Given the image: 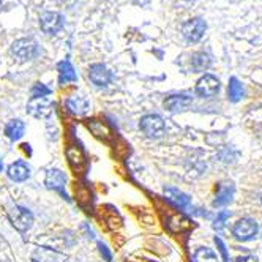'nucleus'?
I'll list each match as a JSON object with an SVG mask.
<instances>
[{
  "mask_svg": "<svg viewBox=\"0 0 262 262\" xmlns=\"http://www.w3.org/2000/svg\"><path fill=\"white\" fill-rule=\"evenodd\" d=\"M98 251H100V254H101V257H103L104 260L112 262V253L109 251V248L104 245L103 242H98Z\"/></svg>",
  "mask_w": 262,
  "mask_h": 262,
  "instance_id": "obj_27",
  "label": "nucleus"
},
{
  "mask_svg": "<svg viewBox=\"0 0 262 262\" xmlns=\"http://www.w3.org/2000/svg\"><path fill=\"white\" fill-rule=\"evenodd\" d=\"M81 229H82V231H85V234H87V237H89V238H93V237H95V232H93V231L89 228V224H85V223H84V224H81Z\"/></svg>",
  "mask_w": 262,
  "mask_h": 262,
  "instance_id": "obj_29",
  "label": "nucleus"
},
{
  "mask_svg": "<svg viewBox=\"0 0 262 262\" xmlns=\"http://www.w3.org/2000/svg\"><path fill=\"white\" fill-rule=\"evenodd\" d=\"M0 4H2V0H0Z\"/></svg>",
  "mask_w": 262,
  "mask_h": 262,
  "instance_id": "obj_32",
  "label": "nucleus"
},
{
  "mask_svg": "<svg viewBox=\"0 0 262 262\" xmlns=\"http://www.w3.org/2000/svg\"><path fill=\"white\" fill-rule=\"evenodd\" d=\"M205 29H207V26H205V23L201 17H194V19H190L183 24L182 32H183L185 40L188 43H198L204 36Z\"/></svg>",
  "mask_w": 262,
  "mask_h": 262,
  "instance_id": "obj_5",
  "label": "nucleus"
},
{
  "mask_svg": "<svg viewBox=\"0 0 262 262\" xmlns=\"http://www.w3.org/2000/svg\"><path fill=\"white\" fill-rule=\"evenodd\" d=\"M228 93H229V100L232 103H237L242 100L243 97V85L240 84V81L237 78H232L229 81V89H228Z\"/></svg>",
  "mask_w": 262,
  "mask_h": 262,
  "instance_id": "obj_22",
  "label": "nucleus"
},
{
  "mask_svg": "<svg viewBox=\"0 0 262 262\" xmlns=\"http://www.w3.org/2000/svg\"><path fill=\"white\" fill-rule=\"evenodd\" d=\"M193 262H218V259H216V254L210 248L202 247L196 250L193 256Z\"/></svg>",
  "mask_w": 262,
  "mask_h": 262,
  "instance_id": "obj_21",
  "label": "nucleus"
},
{
  "mask_svg": "<svg viewBox=\"0 0 262 262\" xmlns=\"http://www.w3.org/2000/svg\"><path fill=\"white\" fill-rule=\"evenodd\" d=\"M218 90H220V81L215 76H212V74H204L196 84V92L204 98L213 97Z\"/></svg>",
  "mask_w": 262,
  "mask_h": 262,
  "instance_id": "obj_9",
  "label": "nucleus"
},
{
  "mask_svg": "<svg viewBox=\"0 0 262 262\" xmlns=\"http://www.w3.org/2000/svg\"><path fill=\"white\" fill-rule=\"evenodd\" d=\"M167 226H169V229L174 232H180V231H185L190 228V221L183 216H172L169 220V223H167Z\"/></svg>",
  "mask_w": 262,
  "mask_h": 262,
  "instance_id": "obj_24",
  "label": "nucleus"
},
{
  "mask_svg": "<svg viewBox=\"0 0 262 262\" xmlns=\"http://www.w3.org/2000/svg\"><path fill=\"white\" fill-rule=\"evenodd\" d=\"M229 215H231L229 212H221V213L216 216V221H215V224H213V228L220 231V229L224 226V221H226V220L229 218Z\"/></svg>",
  "mask_w": 262,
  "mask_h": 262,
  "instance_id": "obj_28",
  "label": "nucleus"
},
{
  "mask_svg": "<svg viewBox=\"0 0 262 262\" xmlns=\"http://www.w3.org/2000/svg\"><path fill=\"white\" fill-rule=\"evenodd\" d=\"M8 177L13 182H24L30 177V167L24 161H14L8 167Z\"/></svg>",
  "mask_w": 262,
  "mask_h": 262,
  "instance_id": "obj_13",
  "label": "nucleus"
},
{
  "mask_svg": "<svg viewBox=\"0 0 262 262\" xmlns=\"http://www.w3.org/2000/svg\"><path fill=\"white\" fill-rule=\"evenodd\" d=\"M11 54L19 62H27L32 60L36 55V43L30 38H21L16 40L11 45Z\"/></svg>",
  "mask_w": 262,
  "mask_h": 262,
  "instance_id": "obj_3",
  "label": "nucleus"
},
{
  "mask_svg": "<svg viewBox=\"0 0 262 262\" xmlns=\"http://www.w3.org/2000/svg\"><path fill=\"white\" fill-rule=\"evenodd\" d=\"M4 169V161H2V158H0V171Z\"/></svg>",
  "mask_w": 262,
  "mask_h": 262,
  "instance_id": "obj_31",
  "label": "nucleus"
},
{
  "mask_svg": "<svg viewBox=\"0 0 262 262\" xmlns=\"http://www.w3.org/2000/svg\"><path fill=\"white\" fill-rule=\"evenodd\" d=\"M164 196H166L167 201H169L171 204H174L176 207H179V209H186L190 205V198L186 196L185 193H182L180 190L172 188V186H167V188H164Z\"/></svg>",
  "mask_w": 262,
  "mask_h": 262,
  "instance_id": "obj_14",
  "label": "nucleus"
},
{
  "mask_svg": "<svg viewBox=\"0 0 262 262\" xmlns=\"http://www.w3.org/2000/svg\"><path fill=\"white\" fill-rule=\"evenodd\" d=\"M234 198V185L232 183H221L218 185V191H216V199L213 201V205L216 207H223V205H228Z\"/></svg>",
  "mask_w": 262,
  "mask_h": 262,
  "instance_id": "obj_17",
  "label": "nucleus"
},
{
  "mask_svg": "<svg viewBox=\"0 0 262 262\" xmlns=\"http://www.w3.org/2000/svg\"><path fill=\"white\" fill-rule=\"evenodd\" d=\"M51 93V89L46 87L45 84H35L32 87V98H40V97H48Z\"/></svg>",
  "mask_w": 262,
  "mask_h": 262,
  "instance_id": "obj_25",
  "label": "nucleus"
},
{
  "mask_svg": "<svg viewBox=\"0 0 262 262\" xmlns=\"http://www.w3.org/2000/svg\"><path fill=\"white\" fill-rule=\"evenodd\" d=\"M40 26L43 29L45 33L48 35H55L59 30H62L63 27V17L59 14V13H52V11H48L41 16L40 19Z\"/></svg>",
  "mask_w": 262,
  "mask_h": 262,
  "instance_id": "obj_8",
  "label": "nucleus"
},
{
  "mask_svg": "<svg viewBox=\"0 0 262 262\" xmlns=\"http://www.w3.org/2000/svg\"><path fill=\"white\" fill-rule=\"evenodd\" d=\"M237 262H257V259L253 256H245V257H240Z\"/></svg>",
  "mask_w": 262,
  "mask_h": 262,
  "instance_id": "obj_30",
  "label": "nucleus"
},
{
  "mask_svg": "<svg viewBox=\"0 0 262 262\" xmlns=\"http://www.w3.org/2000/svg\"><path fill=\"white\" fill-rule=\"evenodd\" d=\"M24 129H26L24 122L19 120V119H16V120H11V122L7 123V126H5V135H7L8 139L17 141V139H21V138H23Z\"/></svg>",
  "mask_w": 262,
  "mask_h": 262,
  "instance_id": "obj_19",
  "label": "nucleus"
},
{
  "mask_svg": "<svg viewBox=\"0 0 262 262\" xmlns=\"http://www.w3.org/2000/svg\"><path fill=\"white\" fill-rule=\"evenodd\" d=\"M87 128L90 129V133L101 139V141H109L112 138V133H111V128L106 122L103 120H89L87 122Z\"/></svg>",
  "mask_w": 262,
  "mask_h": 262,
  "instance_id": "obj_15",
  "label": "nucleus"
},
{
  "mask_svg": "<svg viewBox=\"0 0 262 262\" xmlns=\"http://www.w3.org/2000/svg\"><path fill=\"white\" fill-rule=\"evenodd\" d=\"M89 78L90 81L95 84L97 87H106L112 76H111V71L103 65V63H95L89 68Z\"/></svg>",
  "mask_w": 262,
  "mask_h": 262,
  "instance_id": "obj_11",
  "label": "nucleus"
},
{
  "mask_svg": "<svg viewBox=\"0 0 262 262\" xmlns=\"http://www.w3.org/2000/svg\"><path fill=\"white\" fill-rule=\"evenodd\" d=\"M27 111H29L30 116H33L36 119L48 117L52 111V101L48 97L30 98V101L27 103Z\"/></svg>",
  "mask_w": 262,
  "mask_h": 262,
  "instance_id": "obj_6",
  "label": "nucleus"
},
{
  "mask_svg": "<svg viewBox=\"0 0 262 262\" xmlns=\"http://www.w3.org/2000/svg\"><path fill=\"white\" fill-rule=\"evenodd\" d=\"M65 106H67L70 114L79 116V117L85 116L87 112L90 111V101L85 97H82V95H71V97H68L67 101H65Z\"/></svg>",
  "mask_w": 262,
  "mask_h": 262,
  "instance_id": "obj_10",
  "label": "nucleus"
},
{
  "mask_svg": "<svg viewBox=\"0 0 262 262\" xmlns=\"http://www.w3.org/2000/svg\"><path fill=\"white\" fill-rule=\"evenodd\" d=\"M65 185H67V176L60 169H49L46 172V186L48 188L60 193L65 199H68V194L65 191Z\"/></svg>",
  "mask_w": 262,
  "mask_h": 262,
  "instance_id": "obj_7",
  "label": "nucleus"
},
{
  "mask_svg": "<svg viewBox=\"0 0 262 262\" xmlns=\"http://www.w3.org/2000/svg\"><path fill=\"white\" fill-rule=\"evenodd\" d=\"M63 254L48 247H40L33 254V262H62Z\"/></svg>",
  "mask_w": 262,
  "mask_h": 262,
  "instance_id": "obj_16",
  "label": "nucleus"
},
{
  "mask_svg": "<svg viewBox=\"0 0 262 262\" xmlns=\"http://www.w3.org/2000/svg\"><path fill=\"white\" fill-rule=\"evenodd\" d=\"M257 231H259V226H257V223L253 218H242V220H238L235 223L234 229H232L235 238L242 240V242H248V240L254 238L257 235Z\"/></svg>",
  "mask_w": 262,
  "mask_h": 262,
  "instance_id": "obj_4",
  "label": "nucleus"
},
{
  "mask_svg": "<svg viewBox=\"0 0 262 262\" xmlns=\"http://www.w3.org/2000/svg\"><path fill=\"white\" fill-rule=\"evenodd\" d=\"M57 68H59V81H60V84H68V82L76 81V73H74V68L68 60H62L57 65Z\"/></svg>",
  "mask_w": 262,
  "mask_h": 262,
  "instance_id": "obj_20",
  "label": "nucleus"
},
{
  "mask_svg": "<svg viewBox=\"0 0 262 262\" xmlns=\"http://www.w3.org/2000/svg\"><path fill=\"white\" fill-rule=\"evenodd\" d=\"M193 103L190 95H171L164 100V107L169 112H182Z\"/></svg>",
  "mask_w": 262,
  "mask_h": 262,
  "instance_id": "obj_12",
  "label": "nucleus"
},
{
  "mask_svg": "<svg viewBox=\"0 0 262 262\" xmlns=\"http://www.w3.org/2000/svg\"><path fill=\"white\" fill-rule=\"evenodd\" d=\"M139 128L147 138H152V139L161 138L164 135V129H166L164 120L157 114L144 116L139 122Z\"/></svg>",
  "mask_w": 262,
  "mask_h": 262,
  "instance_id": "obj_1",
  "label": "nucleus"
},
{
  "mask_svg": "<svg viewBox=\"0 0 262 262\" xmlns=\"http://www.w3.org/2000/svg\"><path fill=\"white\" fill-rule=\"evenodd\" d=\"M191 65L196 71H204L210 67V57L209 54H204V52H198L193 55V60H191Z\"/></svg>",
  "mask_w": 262,
  "mask_h": 262,
  "instance_id": "obj_23",
  "label": "nucleus"
},
{
  "mask_svg": "<svg viewBox=\"0 0 262 262\" xmlns=\"http://www.w3.org/2000/svg\"><path fill=\"white\" fill-rule=\"evenodd\" d=\"M215 243H216V247H218V251H220L221 256H223V260H224V262H231V260H229L228 250H226V245L223 243V240H221L220 237H215Z\"/></svg>",
  "mask_w": 262,
  "mask_h": 262,
  "instance_id": "obj_26",
  "label": "nucleus"
},
{
  "mask_svg": "<svg viewBox=\"0 0 262 262\" xmlns=\"http://www.w3.org/2000/svg\"><path fill=\"white\" fill-rule=\"evenodd\" d=\"M10 216V221L13 226L17 229V231H21V232H26L32 228V224H33V215L29 209L26 207H21V205H14V207L10 210L8 213Z\"/></svg>",
  "mask_w": 262,
  "mask_h": 262,
  "instance_id": "obj_2",
  "label": "nucleus"
},
{
  "mask_svg": "<svg viewBox=\"0 0 262 262\" xmlns=\"http://www.w3.org/2000/svg\"><path fill=\"white\" fill-rule=\"evenodd\" d=\"M67 160H68V163L73 169H81V167L85 164L84 152H82V148L78 145H68L67 147Z\"/></svg>",
  "mask_w": 262,
  "mask_h": 262,
  "instance_id": "obj_18",
  "label": "nucleus"
}]
</instances>
